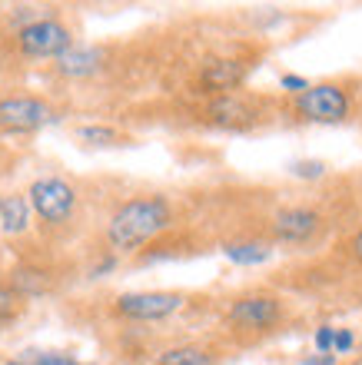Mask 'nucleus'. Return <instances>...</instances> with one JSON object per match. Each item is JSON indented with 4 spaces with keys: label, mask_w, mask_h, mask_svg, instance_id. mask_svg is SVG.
<instances>
[{
    "label": "nucleus",
    "mask_w": 362,
    "mask_h": 365,
    "mask_svg": "<svg viewBox=\"0 0 362 365\" xmlns=\"http://www.w3.org/2000/svg\"><path fill=\"white\" fill-rule=\"evenodd\" d=\"M170 226V206L156 196L150 200H130L126 206L114 212V220L106 226V240L114 242L116 250H136L150 242L156 232Z\"/></svg>",
    "instance_id": "1"
},
{
    "label": "nucleus",
    "mask_w": 362,
    "mask_h": 365,
    "mask_svg": "<svg viewBox=\"0 0 362 365\" xmlns=\"http://www.w3.org/2000/svg\"><path fill=\"white\" fill-rule=\"evenodd\" d=\"M296 110L306 116V120H316V123H339L349 113V100L339 87L333 83H319V87H309L306 93H299L296 100Z\"/></svg>",
    "instance_id": "2"
},
{
    "label": "nucleus",
    "mask_w": 362,
    "mask_h": 365,
    "mask_svg": "<svg viewBox=\"0 0 362 365\" xmlns=\"http://www.w3.org/2000/svg\"><path fill=\"white\" fill-rule=\"evenodd\" d=\"M74 186L57 176H47V180H37L30 186V206L44 216L47 222H64L74 212Z\"/></svg>",
    "instance_id": "3"
},
{
    "label": "nucleus",
    "mask_w": 362,
    "mask_h": 365,
    "mask_svg": "<svg viewBox=\"0 0 362 365\" xmlns=\"http://www.w3.org/2000/svg\"><path fill=\"white\" fill-rule=\"evenodd\" d=\"M57 116L44 100L37 96H10V100H0V126L4 130H17V133H30V130H40V126L54 123Z\"/></svg>",
    "instance_id": "4"
},
{
    "label": "nucleus",
    "mask_w": 362,
    "mask_h": 365,
    "mask_svg": "<svg viewBox=\"0 0 362 365\" xmlns=\"http://www.w3.org/2000/svg\"><path fill=\"white\" fill-rule=\"evenodd\" d=\"M20 47L30 57H60L70 50V30L57 20H34L20 30Z\"/></svg>",
    "instance_id": "5"
},
{
    "label": "nucleus",
    "mask_w": 362,
    "mask_h": 365,
    "mask_svg": "<svg viewBox=\"0 0 362 365\" xmlns=\"http://www.w3.org/2000/svg\"><path fill=\"white\" fill-rule=\"evenodd\" d=\"M180 306V292H126L116 299V312H124L130 319H166Z\"/></svg>",
    "instance_id": "6"
},
{
    "label": "nucleus",
    "mask_w": 362,
    "mask_h": 365,
    "mask_svg": "<svg viewBox=\"0 0 362 365\" xmlns=\"http://www.w3.org/2000/svg\"><path fill=\"white\" fill-rule=\"evenodd\" d=\"M283 316V306H279V299H269V296H249V299H239L233 302L229 309V319L236 322V326H246V329H266L273 322H279Z\"/></svg>",
    "instance_id": "7"
},
{
    "label": "nucleus",
    "mask_w": 362,
    "mask_h": 365,
    "mask_svg": "<svg viewBox=\"0 0 362 365\" xmlns=\"http://www.w3.org/2000/svg\"><path fill=\"white\" fill-rule=\"evenodd\" d=\"M273 230H276L279 240L289 242H303L309 240L316 230H319V216L306 206H289V210H279L276 220H273Z\"/></svg>",
    "instance_id": "8"
},
{
    "label": "nucleus",
    "mask_w": 362,
    "mask_h": 365,
    "mask_svg": "<svg viewBox=\"0 0 362 365\" xmlns=\"http://www.w3.org/2000/svg\"><path fill=\"white\" fill-rule=\"evenodd\" d=\"M60 73L67 77H90L94 70L104 67V50L100 47H70L57 57Z\"/></svg>",
    "instance_id": "9"
},
{
    "label": "nucleus",
    "mask_w": 362,
    "mask_h": 365,
    "mask_svg": "<svg viewBox=\"0 0 362 365\" xmlns=\"http://www.w3.org/2000/svg\"><path fill=\"white\" fill-rule=\"evenodd\" d=\"M243 77H246V67L236 63V60H216V63L203 70V83L213 90H233Z\"/></svg>",
    "instance_id": "10"
},
{
    "label": "nucleus",
    "mask_w": 362,
    "mask_h": 365,
    "mask_svg": "<svg viewBox=\"0 0 362 365\" xmlns=\"http://www.w3.org/2000/svg\"><path fill=\"white\" fill-rule=\"evenodd\" d=\"M27 220H30V206L24 196L0 200V226H4V232H24L27 230Z\"/></svg>",
    "instance_id": "11"
},
{
    "label": "nucleus",
    "mask_w": 362,
    "mask_h": 365,
    "mask_svg": "<svg viewBox=\"0 0 362 365\" xmlns=\"http://www.w3.org/2000/svg\"><path fill=\"white\" fill-rule=\"evenodd\" d=\"M213 116H216L219 123H239V120H249V106L233 93H223L213 103Z\"/></svg>",
    "instance_id": "12"
},
{
    "label": "nucleus",
    "mask_w": 362,
    "mask_h": 365,
    "mask_svg": "<svg viewBox=\"0 0 362 365\" xmlns=\"http://www.w3.org/2000/svg\"><path fill=\"white\" fill-rule=\"evenodd\" d=\"M226 256L239 266H256V262L269 259V250L263 242H233V246H226Z\"/></svg>",
    "instance_id": "13"
},
{
    "label": "nucleus",
    "mask_w": 362,
    "mask_h": 365,
    "mask_svg": "<svg viewBox=\"0 0 362 365\" xmlns=\"http://www.w3.org/2000/svg\"><path fill=\"white\" fill-rule=\"evenodd\" d=\"M160 365H213V359L196 346H183V349H170L160 356Z\"/></svg>",
    "instance_id": "14"
},
{
    "label": "nucleus",
    "mask_w": 362,
    "mask_h": 365,
    "mask_svg": "<svg viewBox=\"0 0 362 365\" xmlns=\"http://www.w3.org/2000/svg\"><path fill=\"white\" fill-rule=\"evenodd\" d=\"M10 365H86V362H76V359L64 356V352H27V356L14 359Z\"/></svg>",
    "instance_id": "15"
},
{
    "label": "nucleus",
    "mask_w": 362,
    "mask_h": 365,
    "mask_svg": "<svg viewBox=\"0 0 362 365\" xmlns=\"http://www.w3.org/2000/svg\"><path fill=\"white\" fill-rule=\"evenodd\" d=\"M14 289H17V292H24V296H37V292H44V289H47V279H44V272L20 269V272H14Z\"/></svg>",
    "instance_id": "16"
},
{
    "label": "nucleus",
    "mask_w": 362,
    "mask_h": 365,
    "mask_svg": "<svg viewBox=\"0 0 362 365\" xmlns=\"http://www.w3.org/2000/svg\"><path fill=\"white\" fill-rule=\"evenodd\" d=\"M76 136H80L84 143H94V146L116 143V133L110 130V126H80V130H76Z\"/></svg>",
    "instance_id": "17"
},
{
    "label": "nucleus",
    "mask_w": 362,
    "mask_h": 365,
    "mask_svg": "<svg viewBox=\"0 0 362 365\" xmlns=\"http://www.w3.org/2000/svg\"><path fill=\"white\" fill-rule=\"evenodd\" d=\"M293 173H296V176H309V180H316V176L326 173V163H319V160H296V163H293Z\"/></svg>",
    "instance_id": "18"
},
{
    "label": "nucleus",
    "mask_w": 362,
    "mask_h": 365,
    "mask_svg": "<svg viewBox=\"0 0 362 365\" xmlns=\"http://www.w3.org/2000/svg\"><path fill=\"white\" fill-rule=\"evenodd\" d=\"M333 339H336V329L333 326H319V329H316V349H319V352H333Z\"/></svg>",
    "instance_id": "19"
},
{
    "label": "nucleus",
    "mask_w": 362,
    "mask_h": 365,
    "mask_svg": "<svg viewBox=\"0 0 362 365\" xmlns=\"http://www.w3.org/2000/svg\"><path fill=\"white\" fill-rule=\"evenodd\" d=\"M349 349H353V332H349V329H336L333 352H349Z\"/></svg>",
    "instance_id": "20"
},
{
    "label": "nucleus",
    "mask_w": 362,
    "mask_h": 365,
    "mask_svg": "<svg viewBox=\"0 0 362 365\" xmlns=\"http://www.w3.org/2000/svg\"><path fill=\"white\" fill-rule=\"evenodd\" d=\"M14 292H10V289H4L0 286V316H10V312H14Z\"/></svg>",
    "instance_id": "21"
},
{
    "label": "nucleus",
    "mask_w": 362,
    "mask_h": 365,
    "mask_svg": "<svg viewBox=\"0 0 362 365\" xmlns=\"http://www.w3.org/2000/svg\"><path fill=\"white\" fill-rule=\"evenodd\" d=\"M283 87L296 90V93H306V90H309V83H306L303 77H293V73H289V77H283Z\"/></svg>",
    "instance_id": "22"
},
{
    "label": "nucleus",
    "mask_w": 362,
    "mask_h": 365,
    "mask_svg": "<svg viewBox=\"0 0 362 365\" xmlns=\"http://www.w3.org/2000/svg\"><path fill=\"white\" fill-rule=\"evenodd\" d=\"M303 365H336V352H319V356L303 359Z\"/></svg>",
    "instance_id": "23"
},
{
    "label": "nucleus",
    "mask_w": 362,
    "mask_h": 365,
    "mask_svg": "<svg viewBox=\"0 0 362 365\" xmlns=\"http://www.w3.org/2000/svg\"><path fill=\"white\" fill-rule=\"evenodd\" d=\"M353 252H356V256H359V259H362V232H359V236H356V240H353Z\"/></svg>",
    "instance_id": "24"
},
{
    "label": "nucleus",
    "mask_w": 362,
    "mask_h": 365,
    "mask_svg": "<svg viewBox=\"0 0 362 365\" xmlns=\"http://www.w3.org/2000/svg\"><path fill=\"white\" fill-rule=\"evenodd\" d=\"M353 365H362V359H356V362H353Z\"/></svg>",
    "instance_id": "25"
}]
</instances>
